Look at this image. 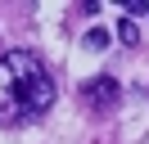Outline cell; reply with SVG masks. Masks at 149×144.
Instances as JSON below:
<instances>
[{
    "instance_id": "6da1fadb",
    "label": "cell",
    "mask_w": 149,
    "mask_h": 144,
    "mask_svg": "<svg viewBox=\"0 0 149 144\" xmlns=\"http://www.w3.org/2000/svg\"><path fill=\"white\" fill-rule=\"evenodd\" d=\"M54 104V81L45 63L27 50L0 54V126H27L50 113Z\"/></svg>"
},
{
    "instance_id": "7a4b0ae2",
    "label": "cell",
    "mask_w": 149,
    "mask_h": 144,
    "mask_svg": "<svg viewBox=\"0 0 149 144\" xmlns=\"http://www.w3.org/2000/svg\"><path fill=\"white\" fill-rule=\"evenodd\" d=\"M118 95H122V90H118V77H95V81L81 86V99L95 108V113H109V108L118 104Z\"/></svg>"
},
{
    "instance_id": "3957f363",
    "label": "cell",
    "mask_w": 149,
    "mask_h": 144,
    "mask_svg": "<svg viewBox=\"0 0 149 144\" xmlns=\"http://www.w3.org/2000/svg\"><path fill=\"white\" fill-rule=\"evenodd\" d=\"M86 50H109V32H104V27L86 32Z\"/></svg>"
},
{
    "instance_id": "277c9868",
    "label": "cell",
    "mask_w": 149,
    "mask_h": 144,
    "mask_svg": "<svg viewBox=\"0 0 149 144\" xmlns=\"http://www.w3.org/2000/svg\"><path fill=\"white\" fill-rule=\"evenodd\" d=\"M118 9H127V14H149V5H145V0H122Z\"/></svg>"
},
{
    "instance_id": "5b68a950",
    "label": "cell",
    "mask_w": 149,
    "mask_h": 144,
    "mask_svg": "<svg viewBox=\"0 0 149 144\" xmlns=\"http://www.w3.org/2000/svg\"><path fill=\"white\" fill-rule=\"evenodd\" d=\"M118 36L131 45V41H136V23H118Z\"/></svg>"
}]
</instances>
